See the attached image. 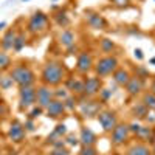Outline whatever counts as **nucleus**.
<instances>
[{"label": "nucleus", "instance_id": "13", "mask_svg": "<svg viewBox=\"0 0 155 155\" xmlns=\"http://www.w3.org/2000/svg\"><path fill=\"white\" fill-rule=\"evenodd\" d=\"M64 110H65L64 102L61 99H53L47 107V115L50 116V118H58V116H61L64 113Z\"/></svg>", "mask_w": 155, "mask_h": 155}, {"label": "nucleus", "instance_id": "19", "mask_svg": "<svg viewBox=\"0 0 155 155\" xmlns=\"http://www.w3.org/2000/svg\"><path fill=\"white\" fill-rule=\"evenodd\" d=\"M137 135H138L140 140H143V141H153L155 140L153 130H152L150 127H147V126H141L140 130L137 132Z\"/></svg>", "mask_w": 155, "mask_h": 155}, {"label": "nucleus", "instance_id": "12", "mask_svg": "<svg viewBox=\"0 0 155 155\" xmlns=\"http://www.w3.org/2000/svg\"><path fill=\"white\" fill-rule=\"evenodd\" d=\"M101 90V81L98 78H87L84 81V93L87 96H95L96 93H99Z\"/></svg>", "mask_w": 155, "mask_h": 155}, {"label": "nucleus", "instance_id": "21", "mask_svg": "<svg viewBox=\"0 0 155 155\" xmlns=\"http://www.w3.org/2000/svg\"><path fill=\"white\" fill-rule=\"evenodd\" d=\"M14 39H16V31L14 30H8L2 39V47L3 50H11L14 45Z\"/></svg>", "mask_w": 155, "mask_h": 155}, {"label": "nucleus", "instance_id": "28", "mask_svg": "<svg viewBox=\"0 0 155 155\" xmlns=\"http://www.w3.org/2000/svg\"><path fill=\"white\" fill-rule=\"evenodd\" d=\"M79 155H96V149L93 146H82Z\"/></svg>", "mask_w": 155, "mask_h": 155}, {"label": "nucleus", "instance_id": "44", "mask_svg": "<svg viewBox=\"0 0 155 155\" xmlns=\"http://www.w3.org/2000/svg\"><path fill=\"white\" fill-rule=\"evenodd\" d=\"M152 152H153V155H155V141H153V149H152Z\"/></svg>", "mask_w": 155, "mask_h": 155}, {"label": "nucleus", "instance_id": "2", "mask_svg": "<svg viewBox=\"0 0 155 155\" xmlns=\"http://www.w3.org/2000/svg\"><path fill=\"white\" fill-rule=\"evenodd\" d=\"M11 78L20 87H28V85H33L34 82V73L31 71V68L25 67V65H17L12 68Z\"/></svg>", "mask_w": 155, "mask_h": 155}, {"label": "nucleus", "instance_id": "45", "mask_svg": "<svg viewBox=\"0 0 155 155\" xmlns=\"http://www.w3.org/2000/svg\"><path fill=\"white\" fill-rule=\"evenodd\" d=\"M150 62H152V64H155V58H152V59H150Z\"/></svg>", "mask_w": 155, "mask_h": 155}, {"label": "nucleus", "instance_id": "11", "mask_svg": "<svg viewBox=\"0 0 155 155\" xmlns=\"http://www.w3.org/2000/svg\"><path fill=\"white\" fill-rule=\"evenodd\" d=\"M8 135H9L11 141H14V143H20V141L25 138V126H22L19 121H14L11 124V127H9Z\"/></svg>", "mask_w": 155, "mask_h": 155}, {"label": "nucleus", "instance_id": "29", "mask_svg": "<svg viewBox=\"0 0 155 155\" xmlns=\"http://www.w3.org/2000/svg\"><path fill=\"white\" fill-rule=\"evenodd\" d=\"M56 137H62V135H65L67 134V126L65 124H59V126H56V129H54V132H53Z\"/></svg>", "mask_w": 155, "mask_h": 155}, {"label": "nucleus", "instance_id": "42", "mask_svg": "<svg viewBox=\"0 0 155 155\" xmlns=\"http://www.w3.org/2000/svg\"><path fill=\"white\" fill-rule=\"evenodd\" d=\"M5 112H6V107H5V106L2 104V102H0V115H3Z\"/></svg>", "mask_w": 155, "mask_h": 155}, {"label": "nucleus", "instance_id": "18", "mask_svg": "<svg viewBox=\"0 0 155 155\" xmlns=\"http://www.w3.org/2000/svg\"><path fill=\"white\" fill-rule=\"evenodd\" d=\"M59 42L62 47H65V48H71L74 45V34L70 31V30H65V31H62L61 36H59Z\"/></svg>", "mask_w": 155, "mask_h": 155}, {"label": "nucleus", "instance_id": "15", "mask_svg": "<svg viewBox=\"0 0 155 155\" xmlns=\"http://www.w3.org/2000/svg\"><path fill=\"white\" fill-rule=\"evenodd\" d=\"M79 141L82 146H93L96 143V135L90 130V129L84 127L81 130V137H79Z\"/></svg>", "mask_w": 155, "mask_h": 155}, {"label": "nucleus", "instance_id": "46", "mask_svg": "<svg viewBox=\"0 0 155 155\" xmlns=\"http://www.w3.org/2000/svg\"><path fill=\"white\" fill-rule=\"evenodd\" d=\"M0 79H2V73H0Z\"/></svg>", "mask_w": 155, "mask_h": 155}, {"label": "nucleus", "instance_id": "30", "mask_svg": "<svg viewBox=\"0 0 155 155\" xmlns=\"http://www.w3.org/2000/svg\"><path fill=\"white\" fill-rule=\"evenodd\" d=\"M12 82H14V81H12V78H3V76H2V79H0V87L6 90L8 87L12 85Z\"/></svg>", "mask_w": 155, "mask_h": 155}, {"label": "nucleus", "instance_id": "39", "mask_svg": "<svg viewBox=\"0 0 155 155\" xmlns=\"http://www.w3.org/2000/svg\"><path fill=\"white\" fill-rule=\"evenodd\" d=\"M99 93H101V96L104 98V99H107L112 95V90H99Z\"/></svg>", "mask_w": 155, "mask_h": 155}, {"label": "nucleus", "instance_id": "48", "mask_svg": "<svg viewBox=\"0 0 155 155\" xmlns=\"http://www.w3.org/2000/svg\"><path fill=\"white\" fill-rule=\"evenodd\" d=\"M23 2H28V0H23Z\"/></svg>", "mask_w": 155, "mask_h": 155}, {"label": "nucleus", "instance_id": "24", "mask_svg": "<svg viewBox=\"0 0 155 155\" xmlns=\"http://www.w3.org/2000/svg\"><path fill=\"white\" fill-rule=\"evenodd\" d=\"M147 107L141 102V104H137V106H134V113H135V116L137 118H144V116L147 115Z\"/></svg>", "mask_w": 155, "mask_h": 155}, {"label": "nucleus", "instance_id": "40", "mask_svg": "<svg viewBox=\"0 0 155 155\" xmlns=\"http://www.w3.org/2000/svg\"><path fill=\"white\" fill-rule=\"evenodd\" d=\"M135 58H137V59H140V61L143 59V51H141L140 48H135Z\"/></svg>", "mask_w": 155, "mask_h": 155}, {"label": "nucleus", "instance_id": "9", "mask_svg": "<svg viewBox=\"0 0 155 155\" xmlns=\"http://www.w3.org/2000/svg\"><path fill=\"white\" fill-rule=\"evenodd\" d=\"M85 17H87L88 25H90L92 28H95V30H104V28L107 27V22H106V19L102 17L101 14H98V12L87 11V12H85Z\"/></svg>", "mask_w": 155, "mask_h": 155}, {"label": "nucleus", "instance_id": "10", "mask_svg": "<svg viewBox=\"0 0 155 155\" xmlns=\"http://www.w3.org/2000/svg\"><path fill=\"white\" fill-rule=\"evenodd\" d=\"M92 65H93V59L87 51H84V53H81L79 56H78L76 68H78L79 73H88L90 70H92Z\"/></svg>", "mask_w": 155, "mask_h": 155}, {"label": "nucleus", "instance_id": "6", "mask_svg": "<svg viewBox=\"0 0 155 155\" xmlns=\"http://www.w3.org/2000/svg\"><path fill=\"white\" fill-rule=\"evenodd\" d=\"M53 99H54V93L50 90L48 85H42V87H39V88L36 90V102H37L39 107L47 109L48 104H50Z\"/></svg>", "mask_w": 155, "mask_h": 155}, {"label": "nucleus", "instance_id": "14", "mask_svg": "<svg viewBox=\"0 0 155 155\" xmlns=\"http://www.w3.org/2000/svg\"><path fill=\"white\" fill-rule=\"evenodd\" d=\"M126 88H127L129 95H138L143 90V81H141V78H138V76L130 78L129 82L126 84Z\"/></svg>", "mask_w": 155, "mask_h": 155}, {"label": "nucleus", "instance_id": "5", "mask_svg": "<svg viewBox=\"0 0 155 155\" xmlns=\"http://www.w3.org/2000/svg\"><path fill=\"white\" fill-rule=\"evenodd\" d=\"M48 23V17L44 14V12H36V14L31 16L30 22H28V31L36 34V33H41L45 30Z\"/></svg>", "mask_w": 155, "mask_h": 155}, {"label": "nucleus", "instance_id": "1", "mask_svg": "<svg viewBox=\"0 0 155 155\" xmlns=\"http://www.w3.org/2000/svg\"><path fill=\"white\" fill-rule=\"evenodd\" d=\"M64 81V68L59 62H48L42 70V82L45 85H59Z\"/></svg>", "mask_w": 155, "mask_h": 155}, {"label": "nucleus", "instance_id": "17", "mask_svg": "<svg viewBox=\"0 0 155 155\" xmlns=\"http://www.w3.org/2000/svg\"><path fill=\"white\" fill-rule=\"evenodd\" d=\"M81 110L85 116H95L99 113V106L93 101H88V102H82L81 104Z\"/></svg>", "mask_w": 155, "mask_h": 155}, {"label": "nucleus", "instance_id": "20", "mask_svg": "<svg viewBox=\"0 0 155 155\" xmlns=\"http://www.w3.org/2000/svg\"><path fill=\"white\" fill-rule=\"evenodd\" d=\"M127 155H150V149L146 144H134L127 149Z\"/></svg>", "mask_w": 155, "mask_h": 155}, {"label": "nucleus", "instance_id": "4", "mask_svg": "<svg viewBox=\"0 0 155 155\" xmlns=\"http://www.w3.org/2000/svg\"><path fill=\"white\" fill-rule=\"evenodd\" d=\"M98 121L102 127V130L104 132H112L113 130V127L118 124L116 123V115L115 112L112 110H102L98 113Z\"/></svg>", "mask_w": 155, "mask_h": 155}, {"label": "nucleus", "instance_id": "32", "mask_svg": "<svg viewBox=\"0 0 155 155\" xmlns=\"http://www.w3.org/2000/svg\"><path fill=\"white\" fill-rule=\"evenodd\" d=\"M56 20H58V23L59 25H62V27H65V25H68V19H67V16L64 14H58V17H56Z\"/></svg>", "mask_w": 155, "mask_h": 155}, {"label": "nucleus", "instance_id": "34", "mask_svg": "<svg viewBox=\"0 0 155 155\" xmlns=\"http://www.w3.org/2000/svg\"><path fill=\"white\" fill-rule=\"evenodd\" d=\"M110 2L116 6H120V8H124V6H127L129 3H130V0H110Z\"/></svg>", "mask_w": 155, "mask_h": 155}, {"label": "nucleus", "instance_id": "47", "mask_svg": "<svg viewBox=\"0 0 155 155\" xmlns=\"http://www.w3.org/2000/svg\"><path fill=\"white\" fill-rule=\"evenodd\" d=\"M153 134H155V127H153Z\"/></svg>", "mask_w": 155, "mask_h": 155}, {"label": "nucleus", "instance_id": "8", "mask_svg": "<svg viewBox=\"0 0 155 155\" xmlns=\"http://www.w3.org/2000/svg\"><path fill=\"white\" fill-rule=\"evenodd\" d=\"M129 134H130V130H129L127 124H116L112 130V143L116 146L124 144L129 138Z\"/></svg>", "mask_w": 155, "mask_h": 155}, {"label": "nucleus", "instance_id": "7", "mask_svg": "<svg viewBox=\"0 0 155 155\" xmlns=\"http://www.w3.org/2000/svg\"><path fill=\"white\" fill-rule=\"evenodd\" d=\"M20 109H28L36 102V88L33 85L28 87H20Z\"/></svg>", "mask_w": 155, "mask_h": 155}, {"label": "nucleus", "instance_id": "43", "mask_svg": "<svg viewBox=\"0 0 155 155\" xmlns=\"http://www.w3.org/2000/svg\"><path fill=\"white\" fill-rule=\"evenodd\" d=\"M3 27H6V22H0V30H2Z\"/></svg>", "mask_w": 155, "mask_h": 155}, {"label": "nucleus", "instance_id": "33", "mask_svg": "<svg viewBox=\"0 0 155 155\" xmlns=\"http://www.w3.org/2000/svg\"><path fill=\"white\" fill-rule=\"evenodd\" d=\"M62 102H64V106H65V109H74V99H73V98L67 96Z\"/></svg>", "mask_w": 155, "mask_h": 155}, {"label": "nucleus", "instance_id": "25", "mask_svg": "<svg viewBox=\"0 0 155 155\" xmlns=\"http://www.w3.org/2000/svg\"><path fill=\"white\" fill-rule=\"evenodd\" d=\"M143 104L147 109H155V93H146L143 98Z\"/></svg>", "mask_w": 155, "mask_h": 155}, {"label": "nucleus", "instance_id": "36", "mask_svg": "<svg viewBox=\"0 0 155 155\" xmlns=\"http://www.w3.org/2000/svg\"><path fill=\"white\" fill-rule=\"evenodd\" d=\"M42 110H44L42 107H34V109L31 110V118H37V116L42 113Z\"/></svg>", "mask_w": 155, "mask_h": 155}, {"label": "nucleus", "instance_id": "26", "mask_svg": "<svg viewBox=\"0 0 155 155\" xmlns=\"http://www.w3.org/2000/svg\"><path fill=\"white\" fill-rule=\"evenodd\" d=\"M9 65H11V58L3 51H0V70H5Z\"/></svg>", "mask_w": 155, "mask_h": 155}, {"label": "nucleus", "instance_id": "31", "mask_svg": "<svg viewBox=\"0 0 155 155\" xmlns=\"http://www.w3.org/2000/svg\"><path fill=\"white\" fill-rule=\"evenodd\" d=\"M50 155H68V150L64 149V147H54L50 152Z\"/></svg>", "mask_w": 155, "mask_h": 155}, {"label": "nucleus", "instance_id": "38", "mask_svg": "<svg viewBox=\"0 0 155 155\" xmlns=\"http://www.w3.org/2000/svg\"><path fill=\"white\" fill-rule=\"evenodd\" d=\"M25 130H34V123H33V120H28L27 123H25Z\"/></svg>", "mask_w": 155, "mask_h": 155}, {"label": "nucleus", "instance_id": "27", "mask_svg": "<svg viewBox=\"0 0 155 155\" xmlns=\"http://www.w3.org/2000/svg\"><path fill=\"white\" fill-rule=\"evenodd\" d=\"M113 48H115V44L112 41H109V39H102L101 41V50L104 51V53H110Z\"/></svg>", "mask_w": 155, "mask_h": 155}, {"label": "nucleus", "instance_id": "35", "mask_svg": "<svg viewBox=\"0 0 155 155\" xmlns=\"http://www.w3.org/2000/svg\"><path fill=\"white\" fill-rule=\"evenodd\" d=\"M54 96H56V99H59V98H62V101L64 99H65L68 95H67V92H65V90H64V88H59V92H56L54 93Z\"/></svg>", "mask_w": 155, "mask_h": 155}, {"label": "nucleus", "instance_id": "23", "mask_svg": "<svg viewBox=\"0 0 155 155\" xmlns=\"http://www.w3.org/2000/svg\"><path fill=\"white\" fill-rule=\"evenodd\" d=\"M25 45V34L23 33H19L16 34V39H14V45H12V50L14 51H20Z\"/></svg>", "mask_w": 155, "mask_h": 155}, {"label": "nucleus", "instance_id": "3", "mask_svg": "<svg viewBox=\"0 0 155 155\" xmlns=\"http://www.w3.org/2000/svg\"><path fill=\"white\" fill-rule=\"evenodd\" d=\"M116 68H118V61H116V58L115 56H104L96 62L95 73H96V76H107V74H112Z\"/></svg>", "mask_w": 155, "mask_h": 155}, {"label": "nucleus", "instance_id": "22", "mask_svg": "<svg viewBox=\"0 0 155 155\" xmlns=\"http://www.w3.org/2000/svg\"><path fill=\"white\" fill-rule=\"evenodd\" d=\"M67 87L68 90H71V92L74 93H84V81H79V79H70L67 82Z\"/></svg>", "mask_w": 155, "mask_h": 155}, {"label": "nucleus", "instance_id": "37", "mask_svg": "<svg viewBox=\"0 0 155 155\" xmlns=\"http://www.w3.org/2000/svg\"><path fill=\"white\" fill-rule=\"evenodd\" d=\"M140 127H141V126H140L138 123H132L130 126H129V130H130V132H134V134H137V132L140 130Z\"/></svg>", "mask_w": 155, "mask_h": 155}, {"label": "nucleus", "instance_id": "41", "mask_svg": "<svg viewBox=\"0 0 155 155\" xmlns=\"http://www.w3.org/2000/svg\"><path fill=\"white\" fill-rule=\"evenodd\" d=\"M68 144H74V146H76V144H78V140H76L74 137H68Z\"/></svg>", "mask_w": 155, "mask_h": 155}, {"label": "nucleus", "instance_id": "16", "mask_svg": "<svg viewBox=\"0 0 155 155\" xmlns=\"http://www.w3.org/2000/svg\"><path fill=\"white\" fill-rule=\"evenodd\" d=\"M112 74H113V81L118 85H126L129 82V79H130V74L124 68H116Z\"/></svg>", "mask_w": 155, "mask_h": 155}]
</instances>
